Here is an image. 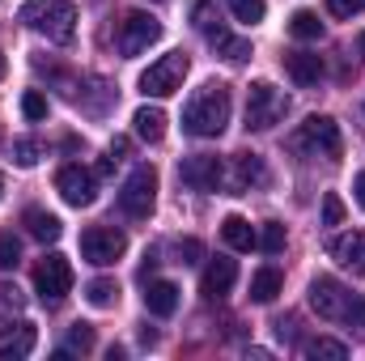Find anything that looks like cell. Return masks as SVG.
I'll use <instances>...</instances> for the list:
<instances>
[{
	"label": "cell",
	"instance_id": "1",
	"mask_svg": "<svg viewBox=\"0 0 365 361\" xmlns=\"http://www.w3.org/2000/svg\"><path fill=\"white\" fill-rule=\"evenodd\" d=\"M230 111H234L230 86L208 81L204 90L182 106V132H187V136H200V141H212V136H221V132H225Z\"/></svg>",
	"mask_w": 365,
	"mask_h": 361
},
{
	"label": "cell",
	"instance_id": "2",
	"mask_svg": "<svg viewBox=\"0 0 365 361\" xmlns=\"http://www.w3.org/2000/svg\"><path fill=\"white\" fill-rule=\"evenodd\" d=\"M310 306L327 323H349V327H361L365 323V302L353 289H344L336 276H314L310 280Z\"/></svg>",
	"mask_w": 365,
	"mask_h": 361
},
{
	"label": "cell",
	"instance_id": "3",
	"mask_svg": "<svg viewBox=\"0 0 365 361\" xmlns=\"http://www.w3.org/2000/svg\"><path fill=\"white\" fill-rule=\"evenodd\" d=\"M21 21L51 43H73V34H77V9L68 0H26Z\"/></svg>",
	"mask_w": 365,
	"mask_h": 361
},
{
	"label": "cell",
	"instance_id": "4",
	"mask_svg": "<svg viewBox=\"0 0 365 361\" xmlns=\"http://www.w3.org/2000/svg\"><path fill=\"white\" fill-rule=\"evenodd\" d=\"M293 149H302V153H310V158H327V162H336L340 149H344V141H340V123H336L331 115H310V119L297 128Z\"/></svg>",
	"mask_w": 365,
	"mask_h": 361
},
{
	"label": "cell",
	"instance_id": "5",
	"mask_svg": "<svg viewBox=\"0 0 365 361\" xmlns=\"http://www.w3.org/2000/svg\"><path fill=\"white\" fill-rule=\"evenodd\" d=\"M187 68H191L187 51H166L162 60H153L140 73V93L145 98H170V93H179L182 81H187Z\"/></svg>",
	"mask_w": 365,
	"mask_h": 361
},
{
	"label": "cell",
	"instance_id": "6",
	"mask_svg": "<svg viewBox=\"0 0 365 361\" xmlns=\"http://www.w3.org/2000/svg\"><path fill=\"white\" fill-rule=\"evenodd\" d=\"M289 115V98L272 81H255L247 90V132H268Z\"/></svg>",
	"mask_w": 365,
	"mask_h": 361
},
{
	"label": "cell",
	"instance_id": "7",
	"mask_svg": "<svg viewBox=\"0 0 365 361\" xmlns=\"http://www.w3.org/2000/svg\"><path fill=\"white\" fill-rule=\"evenodd\" d=\"M158 204V171L153 166H136L128 183L119 187V213L132 217V221H145Z\"/></svg>",
	"mask_w": 365,
	"mask_h": 361
},
{
	"label": "cell",
	"instance_id": "8",
	"mask_svg": "<svg viewBox=\"0 0 365 361\" xmlns=\"http://www.w3.org/2000/svg\"><path fill=\"white\" fill-rule=\"evenodd\" d=\"M195 26H200V34L217 47V56H225L230 64H247V60H251V43H247V39H234V34L217 21L212 0H200V4H195Z\"/></svg>",
	"mask_w": 365,
	"mask_h": 361
},
{
	"label": "cell",
	"instance_id": "9",
	"mask_svg": "<svg viewBox=\"0 0 365 361\" xmlns=\"http://www.w3.org/2000/svg\"><path fill=\"white\" fill-rule=\"evenodd\" d=\"M123 251H128V234L115 230V225H90V230L81 234V255H86V264H93V268L119 264Z\"/></svg>",
	"mask_w": 365,
	"mask_h": 361
},
{
	"label": "cell",
	"instance_id": "10",
	"mask_svg": "<svg viewBox=\"0 0 365 361\" xmlns=\"http://www.w3.org/2000/svg\"><path fill=\"white\" fill-rule=\"evenodd\" d=\"M73 289V264L64 255H47L38 268H34V293L43 306H60Z\"/></svg>",
	"mask_w": 365,
	"mask_h": 361
},
{
	"label": "cell",
	"instance_id": "11",
	"mask_svg": "<svg viewBox=\"0 0 365 361\" xmlns=\"http://www.w3.org/2000/svg\"><path fill=\"white\" fill-rule=\"evenodd\" d=\"M162 39V21L153 17V13H128L123 17V26H119V51L123 56H140V51H149L153 43Z\"/></svg>",
	"mask_w": 365,
	"mask_h": 361
},
{
	"label": "cell",
	"instance_id": "12",
	"mask_svg": "<svg viewBox=\"0 0 365 361\" xmlns=\"http://www.w3.org/2000/svg\"><path fill=\"white\" fill-rule=\"evenodd\" d=\"M56 191L64 195V204H73V208H90L93 200H98V179H93V171H86L81 162H73V166H60V175H56Z\"/></svg>",
	"mask_w": 365,
	"mask_h": 361
},
{
	"label": "cell",
	"instance_id": "13",
	"mask_svg": "<svg viewBox=\"0 0 365 361\" xmlns=\"http://www.w3.org/2000/svg\"><path fill=\"white\" fill-rule=\"evenodd\" d=\"M179 179L187 183L191 191H221L225 166H221V158H212V153H195V158H182Z\"/></svg>",
	"mask_w": 365,
	"mask_h": 361
},
{
	"label": "cell",
	"instance_id": "14",
	"mask_svg": "<svg viewBox=\"0 0 365 361\" xmlns=\"http://www.w3.org/2000/svg\"><path fill=\"white\" fill-rule=\"evenodd\" d=\"M331 260L340 264L344 272H353V276H365V230H349V234H340V238H331Z\"/></svg>",
	"mask_w": 365,
	"mask_h": 361
},
{
	"label": "cell",
	"instance_id": "15",
	"mask_svg": "<svg viewBox=\"0 0 365 361\" xmlns=\"http://www.w3.org/2000/svg\"><path fill=\"white\" fill-rule=\"evenodd\" d=\"M38 345V332L34 323H13V327H0V361H21L34 353Z\"/></svg>",
	"mask_w": 365,
	"mask_h": 361
},
{
	"label": "cell",
	"instance_id": "16",
	"mask_svg": "<svg viewBox=\"0 0 365 361\" xmlns=\"http://www.w3.org/2000/svg\"><path fill=\"white\" fill-rule=\"evenodd\" d=\"M284 73L293 77V86L314 90V86L323 81V60H319L314 51H289V56H284Z\"/></svg>",
	"mask_w": 365,
	"mask_h": 361
},
{
	"label": "cell",
	"instance_id": "17",
	"mask_svg": "<svg viewBox=\"0 0 365 361\" xmlns=\"http://www.w3.org/2000/svg\"><path fill=\"white\" fill-rule=\"evenodd\" d=\"M238 280V264L234 260H208V268L200 276V293L204 298H225Z\"/></svg>",
	"mask_w": 365,
	"mask_h": 361
},
{
	"label": "cell",
	"instance_id": "18",
	"mask_svg": "<svg viewBox=\"0 0 365 361\" xmlns=\"http://www.w3.org/2000/svg\"><path fill=\"white\" fill-rule=\"evenodd\" d=\"M145 306H149V315H158V319L175 315V310H179V285H175V280H149V285H145Z\"/></svg>",
	"mask_w": 365,
	"mask_h": 361
},
{
	"label": "cell",
	"instance_id": "19",
	"mask_svg": "<svg viewBox=\"0 0 365 361\" xmlns=\"http://www.w3.org/2000/svg\"><path fill=\"white\" fill-rule=\"evenodd\" d=\"M221 238H225L234 251H255V247H259V230H255L247 217H238V213L221 221Z\"/></svg>",
	"mask_w": 365,
	"mask_h": 361
},
{
	"label": "cell",
	"instance_id": "20",
	"mask_svg": "<svg viewBox=\"0 0 365 361\" xmlns=\"http://www.w3.org/2000/svg\"><path fill=\"white\" fill-rule=\"evenodd\" d=\"M132 123H136V136L149 141V145H158V141L166 136V111H162V106H140V111L132 115Z\"/></svg>",
	"mask_w": 365,
	"mask_h": 361
},
{
	"label": "cell",
	"instance_id": "21",
	"mask_svg": "<svg viewBox=\"0 0 365 361\" xmlns=\"http://www.w3.org/2000/svg\"><path fill=\"white\" fill-rule=\"evenodd\" d=\"M26 234H30V238H38V243H56V238L64 234V225H60V217H56V213L30 208V213H26Z\"/></svg>",
	"mask_w": 365,
	"mask_h": 361
},
{
	"label": "cell",
	"instance_id": "22",
	"mask_svg": "<svg viewBox=\"0 0 365 361\" xmlns=\"http://www.w3.org/2000/svg\"><path fill=\"white\" fill-rule=\"evenodd\" d=\"M284 289V276H280V268H259L255 276H251V302H259V306H268V302H276V293Z\"/></svg>",
	"mask_w": 365,
	"mask_h": 361
},
{
	"label": "cell",
	"instance_id": "23",
	"mask_svg": "<svg viewBox=\"0 0 365 361\" xmlns=\"http://www.w3.org/2000/svg\"><path fill=\"white\" fill-rule=\"evenodd\" d=\"M234 183H238V187H259V183H268L264 158H259V153H238V158H234Z\"/></svg>",
	"mask_w": 365,
	"mask_h": 361
},
{
	"label": "cell",
	"instance_id": "24",
	"mask_svg": "<svg viewBox=\"0 0 365 361\" xmlns=\"http://www.w3.org/2000/svg\"><path fill=\"white\" fill-rule=\"evenodd\" d=\"M302 353L310 361H344L349 357V345L344 340H331V336H314V340L302 345Z\"/></svg>",
	"mask_w": 365,
	"mask_h": 361
},
{
	"label": "cell",
	"instance_id": "25",
	"mask_svg": "<svg viewBox=\"0 0 365 361\" xmlns=\"http://www.w3.org/2000/svg\"><path fill=\"white\" fill-rule=\"evenodd\" d=\"M289 34H293V39H302V43L319 39V34H323V21H319V13H310V9H297V13L289 17Z\"/></svg>",
	"mask_w": 365,
	"mask_h": 361
},
{
	"label": "cell",
	"instance_id": "26",
	"mask_svg": "<svg viewBox=\"0 0 365 361\" xmlns=\"http://www.w3.org/2000/svg\"><path fill=\"white\" fill-rule=\"evenodd\" d=\"M86 302H90V306H98V310L115 306V302H119V285H115L110 276H98V280H90V285H86Z\"/></svg>",
	"mask_w": 365,
	"mask_h": 361
},
{
	"label": "cell",
	"instance_id": "27",
	"mask_svg": "<svg viewBox=\"0 0 365 361\" xmlns=\"http://www.w3.org/2000/svg\"><path fill=\"white\" fill-rule=\"evenodd\" d=\"M284 238H289V234H284L280 221H264V230H259V251H264V255H280V251H284Z\"/></svg>",
	"mask_w": 365,
	"mask_h": 361
},
{
	"label": "cell",
	"instance_id": "28",
	"mask_svg": "<svg viewBox=\"0 0 365 361\" xmlns=\"http://www.w3.org/2000/svg\"><path fill=\"white\" fill-rule=\"evenodd\" d=\"M225 4H230V13H234L238 21H247V26L264 21V13H268V4H264V0H225Z\"/></svg>",
	"mask_w": 365,
	"mask_h": 361
},
{
	"label": "cell",
	"instance_id": "29",
	"mask_svg": "<svg viewBox=\"0 0 365 361\" xmlns=\"http://www.w3.org/2000/svg\"><path fill=\"white\" fill-rule=\"evenodd\" d=\"M90 349H93V327L90 323H73L68 349H60V357H68V353H90Z\"/></svg>",
	"mask_w": 365,
	"mask_h": 361
},
{
	"label": "cell",
	"instance_id": "30",
	"mask_svg": "<svg viewBox=\"0 0 365 361\" xmlns=\"http://www.w3.org/2000/svg\"><path fill=\"white\" fill-rule=\"evenodd\" d=\"M38 158H43V145H38V141H30V136L13 141V162H17L21 171H30V166H34Z\"/></svg>",
	"mask_w": 365,
	"mask_h": 361
},
{
	"label": "cell",
	"instance_id": "31",
	"mask_svg": "<svg viewBox=\"0 0 365 361\" xmlns=\"http://www.w3.org/2000/svg\"><path fill=\"white\" fill-rule=\"evenodd\" d=\"M17 264H21V243L0 230V272H13Z\"/></svg>",
	"mask_w": 365,
	"mask_h": 361
},
{
	"label": "cell",
	"instance_id": "32",
	"mask_svg": "<svg viewBox=\"0 0 365 361\" xmlns=\"http://www.w3.org/2000/svg\"><path fill=\"white\" fill-rule=\"evenodd\" d=\"M21 115L26 119H47V98L38 90H26L21 93Z\"/></svg>",
	"mask_w": 365,
	"mask_h": 361
},
{
	"label": "cell",
	"instance_id": "33",
	"mask_svg": "<svg viewBox=\"0 0 365 361\" xmlns=\"http://www.w3.org/2000/svg\"><path fill=\"white\" fill-rule=\"evenodd\" d=\"M340 221H344V204L336 191H327L323 195V225H340Z\"/></svg>",
	"mask_w": 365,
	"mask_h": 361
},
{
	"label": "cell",
	"instance_id": "34",
	"mask_svg": "<svg viewBox=\"0 0 365 361\" xmlns=\"http://www.w3.org/2000/svg\"><path fill=\"white\" fill-rule=\"evenodd\" d=\"M21 310V293L13 289V285H0V319H9V315H17Z\"/></svg>",
	"mask_w": 365,
	"mask_h": 361
},
{
	"label": "cell",
	"instance_id": "35",
	"mask_svg": "<svg viewBox=\"0 0 365 361\" xmlns=\"http://www.w3.org/2000/svg\"><path fill=\"white\" fill-rule=\"evenodd\" d=\"M327 9H331V17H357V13H365V0H327Z\"/></svg>",
	"mask_w": 365,
	"mask_h": 361
},
{
	"label": "cell",
	"instance_id": "36",
	"mask_svg": "<svg viewBox=\"0 0 365 361\" xmlns=\"http://www.w3.org/2000/svg\"><path fill=\"white\" fill-rule=\"evenodd\" d=\"M175 251H179V264H195V260L204 255V247H200L195 238H182V243L175 247Z\"/></svg>",
	"mask_w": 365,
	"mask_h": 361
},
{
	"label": "cell",
	"instance_id": "37",
	"mask_svg": "<svg viewBox=\"0 0 365 361\" xmlns=\"http://www.w3.org/2000/svg\"><path fill=\"white\" fill-rule=\"evenodd\" d=\"M353 191H357V204L365 208V171L357 175V183H353Z\"/></svg>",
	"mask_w": 365,
	"mask_h": 361
},
{
	"label": "cell",
	"instance_id": "38",
	"mask_svg": "<svg viewBox=\"0 0 365 361\" xmlns=\"http://www.w3.org/2000/svg\"><path fill=\"white\" fill-rule=\"evenodd\" d=\"M357 51H361V56H365V30H361V39H357Z\"/></svg>",
	"mask_w": 365,
	"mask_h": 361
},
{
	"label": "cell",
	"instance_id": "39",
	"mask_svg": "<svg viewBox=\"0 0 365 361\" xmlns=\"http://www.w3.org/2000/svg\"><path fill=\"white\" fill-rule=\"evenodd\" d=\"M0 77H4V56H0Z\"/></svg>",
	"mask_w": 365,
	"mask_h": 361
},
{
	"label": "cell",
	"instance_id": "40",
	"mask_svg": "<svg viewBox=\"0 0 365 361\" xmlns=\"http://www.w3.org/2000/svg\"><path fill=\"white\" fill-rule=\"evenodd\" d=\"M0 191H4V187H0Z\"/></svg>",
	"mask_w": 365,
	"mask_h": 361
}]
</instances>
